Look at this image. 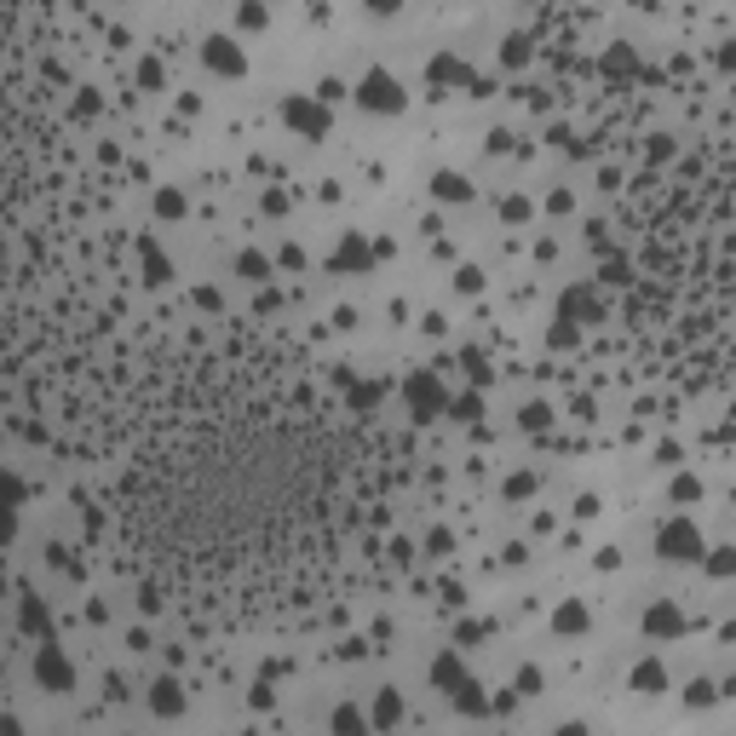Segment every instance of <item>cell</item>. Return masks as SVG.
<instances>
[{
    "mask_svg": "<svg viewBox=\"0 0 736 736\" xmlns=\"http://www.w3.org/2000/svg\"><path fill=\"white\" fill-rule=\"evenodd\" d=\"M351 98H357V110L363 115H380V121H391V115H403L414 104V87L397 75L391 64H368L357 81H351Z\"/></svg>",
    "mask_w": 736,
    "mask_h": 736,
    "instance_id": "6da1fadb",
    "label": "cell"
},
{
    "mask_svg": "<svg viewBox=\"0 0 736 736\" xmlns=\"http://www.w3.org/2000/svg\"><path fill=\"white\" fill-rule=\"evenodd\" d=\"M650 547H656V558H667V564H702L708 535H702V524L679 506V512H667L662 524L650 529Z\"/></svg>",
    "mask_w": 736,
    "mask_h": 736,
    "instance_id": "7a4b0ae2",
    "label": "cell"
},
{
    "mask_svg": "<svg viewBox=\"0 0 736 736\" xmlns=\"http://www.w3.org/2000/svg\"><path fill=\"white\" fill-rule=\"evenodd\" d=\"M276 121L294 138H328V127H334V115H328V104H322L317 92H288L276 104Z\"/></svg>",
    "mask_w": 736,
    "mask_h": 736,
    "instance_id": "3957f363",
    "label": "cell"
},
{
    "mask_svg": "<svg viewBox=\"0 0 736 736\" xmlns=\"http://www.w3.org/2000/svg\"><path fill=\"white\" fill-rule=\"evenodd\" d=\"M403 403H409L414 420H432V414H449V380L437 368H414L403 380Z\"/></svg>",
    "mask_w": 736,
    "mask_h": 736,
    "instance_id": "277c9868",
    "label": "cell"
},
{
    "mask_svg": "<svg viewBox=\"0 0 736 736\" xmlns=\"http://www.w3.org/2000/svg\"><path fill=\"white\" fill-rule=\"evenodd\" d=\"M196 58H202V69L219 75V81H242V75H248V46L236 41V35H207Z\"/></svg>",
    "mask_w": 736,
    "mask_h": 736,
    "instance_id": "5b68a950",
    "label": "cell"
},
{
    "mask_svg": "<svg viewBox=\"0 0 736 736\" xmlns=\"http://www.w3.org/2000/svg\"><path fill=\"white\" fill-rule=\"evenodd\" d=\"M144 708H150V719H161V725H173V719H184V713H190V690H184V679L173 673V667L150 679V690H144Z\"/></svg>",
    "mask_w": 736,
    "mask_h": 736,
    "instance_id": "8992f818",
    "label": "cell"
},
{
    "mask_svg": "<svg viewBox=\"0 0 736 736\" xmlns=\"http://www.w3.org/2000/svg\"><path fill=\"white\" fill-rule=\"evenodd\" d=\"M639 627H644V639L673 644V639H685V633H690V616H685V604H679V598H650V604H644V616H639Z\"/></svg>",
    "mask_w": 736,
    "mask_h": 736,
    "instance_id": "52a82bcc",
    "label": "cell"
},
{
    "mask_svg": "<svg viewBox=\"0 0 736 736\" xmlns=\"http://www.w3.org/2000/svg\"><path fill=\"white\" fill-rule=\"evenodd\" d=\"M328 271L334 276H368L374 271V248H368L363 230H340L334 248H328Z\"/></svg>",
    "mask_w": 736,
    "mask_h": 736,
    "instance_id": "ba28073f",
    "label": "cell"
},
{
    "mask_svg": "<svg viewBox=\"0 0 736 736\" xmlns=\"http://www.w3.org/2000/svg\"><path fill=\"white\" fill-rule=\"evenodd\" d=\"M35 685H46L52 696H75V662L58 650V639H41L35 650Z\"/></svg>",
    "mask_w": 736,
    "mask_h": 736,
    "instance_id": "9c48e42d",
    "label": "cell"
},
{
    "mask_svg": "<svg viewBox=\"0 0 736 736\" xmlns=\"http://www.w3.org/2000/svg\"><path fill=\"white\" fill-rule=\"evenodd\" d=\"M547 627H552V639H587V633H593L598 627V616H593V604H587V598H558V604H552V616H547Z\"/></svg>",
    "mask_w": 736,
    "mask_h": 736,
    "instance_id": "30bf717a",
    "label": "cell"
},
{
    "mask_svg": "<svg viewBox=\"0 0 736 736\" xmlns=\"http://www.w3.org/2000/svg\"><path fill=\"white\" fill-rule=\"evenodd\" d=\"M466 673H472V667H466V656H460V644H437L432 662H426V685H432L437 696H449Z\"/></svg>",
    "mask_w": 736,
    "mask_h": 736,
    "instance_id": "8fae6325",
    "label": "cell"
},
{
    "mask_svg": "<svg viewBox=\"0 0 736 736\" xmlns=\"http://www.w3.org/2000/svg\"><path fill=\"white\" fill-rule=\"evenodd\" d=\"M627 690H633V696H644V702H650V696H667V690H673V673H667L662 656H639V662H633V673H627Z\"/></svg>",
    "mask_w": 736,
    "mask_h": 736,
    "instance_id": "7c38bea8",
    "label": "cell"
},
{
    "mask_svg": "<svg viewBox=\"0 0 736 736\" xmlns=\"http://www.w3.org/2000/svg\"><path fill=\"white\" fill-rule=\"evenodd\" d=\"M230 276H242V282H253V288H265L276 276V253H265V248H236L230 253Z\"/></svg>",
    "mask_w": 736,
    "mask_h": 736,
    "instance_id": "4fadbf2b",
    "label": "cell"
},
{
    "mask_svg": "<svg viewBox=\"0 0 736 736\" xmlns=\"http://www.w3.org/2000/svg\"><path fill=\"white\" fill-rule=\"evenodd\" d=\"M368 719H374V731H397V725H409L414 713L403 702V690H374V702H368Z\"/></svg>",
    "mask_w": 736,
    "mask_h": 736,
    "instance_id": "5bb4252c",
    "label": "cell"
},
{
    "mask_svg": "<svg viewBox=\"0 0 736 736\" xmlns=\"http://www.w3.org/2000/svg\"><path fill=\"white\" fill-rule=\"evenodd\" d=\"M432 202L466 207V202H478V184L466 179V173H455V167H443V173H432Z\"/></svg>",
    "mask_w": 736,
    "mask_h": 736,
    "instance_id": "9a60e30c",
    "label": "cell"
},
{
    "mask_svg": "<svg viewBox=\"0 0 736 736\" xmlns=\"http://www.w3.org/2000/svg\"><path fill=\"white\" fill-rule=\"evenodd\" d=\"M230 29L236 35H265L271 29V0H230Z\"/></svg>",
    "mask_w": 736,
    "mask_h": 736,
    "instance_id": "2e32d148",
    "label": "cell"
},
{
    "mask_svg": "<svg viewBox=\"0 0 736 736\" xmlns=\"http://www.w3.org/2000/svg\"><path fill=\"white\" fill-rule=\"evenodd\" d=\"M150 213H156L161 225H184V213H190V196H184V184H156V196H150Z\"/></svg>",
    "mask_w": 736,
    "mask_h": 736,
    "instance_id": "e0dca14e",
    "label": "cell"
},
{
    "mask_svg": "<svg viewBox=\"0 0 736 736\" xmlns=\"http://www.w3.org/2000/svg\"><path fill=\"white\" fill-rule=\"evenodd\" d=\"M449 702H455V713H466V719H489V696H483L478 673H466V679L449 690Z\"/></svg>",
    "mask_w": 736,
    "mask_h": 736,
    "instance_id": "ac0fdd59",
    "label": "cell"
},
{
    "mask_svg": "<svg viewBox=\"0 0 736 736\" xmlns=\"http://www.w3.org/2000/svg\"><path fill=\"white\" fill-rule=\"evenodd\" d=\"M702 495H708V483H702V472H690V466H673V478H667V501L673 506H696L702 501Z\"/></svg>",
    "mask_w": 736,
    "mask_h": 736,
    "instance_id": "d6986e66",
    "label": "cell"
},
{
    "mask_svg": "<svg viewBox=\"0 0 736 736\" xmlns=\"http://www.w3.org/2000/svg\"><path fill=\"white\" fill-rule=\"evenodd\" d=\"M696 570L708 575V581H736V541H713Z\"/></svg>",
    "mask_w": 736,
    "mask_h": 736,
    "instance_id": "ffe728a7",
    "label": "cell"
},
{
    "mask_svg": "<svg viewBox=\"0 0 736 736\" xmlns=\"http://www.w3.org/2000/svg\"><path fill=\"white\" fill-rule=\"evenodd\" d=\"M495 213H501L512 230H529L535 225V196H529V190H506L501 202H495Z\"/></svg>",
    "mask_w": 736,
    "mask_h": 736,
    "instance_id": "44dd1931",
    "label": "cell"
},
{
    "mask_svg": "<svg viewBox=\"0 0 736 736\" xmlns=\"http://www.w3.org/2000/svg\"><path fill=\"white\" fill-rule=\"evenodd\" d=\"M679 696H685V708H690V713H702V708H713V702H725V690H719V679H708V673H696V679H685V685H679Z\"/></svg>",
    "mask_w": 736,
    "mask_h": 736,
    "instance_id": "7402d4cb",
    "label": "cell"
},
{
    "mask_svg": "<svg viewBox=\"0 0 736 736\" xmlns=\"http://www.w3.org/2000/svg\"><path fill=\"white\" fill-rule=\"evenodd\" d=\"M506 685L518 690V696H547V690H552V685H547V667H541V662H518Z\"/></svg>",
    "mask_w": 736,
    "mask_h": 736,
    "instance_id": "603a6c76",
    "label": "cell"
},
{
    "mask_svg": "<svg viewBox=\"0 0 736 736\" xmlns=\"http://www.w3.org/2000/svg\"><path fill=\"white\" fill-rule=\"evenodd\" d=\"M322 725L328 731H374V719H368V708H351V702H340V708L322 713Z\"/></svg>",
    "mask_w": 736,
    "mask_h": 736,
    "instance_id": "cb8c5ba5",
    "label": "cell"
},
{
    "mask_svg": "<svg viewBox=\"0 0 736 736\" xmlns=\"http://www.w3.org/2000/svg\"><path fill=\"white\" fill-rule=\"evenodd\" d=\"M535 489H541L535 472H506V478H501V501L506 506H524V501H535Z\"/></svg>",
    "mask_w": 736,
    "mask_h": 736,
    "instance_id": "d4e9b609",
    "label": "cell"
},
{
    "mask_svg": "<svg viewBox=\"0 0 736 736\" xmlns=\"http://www.w3.org/2000/svg\"><path fill=\"white\" fill-rule=\"evenodd\" d=\"M483 639H495V621H478V616H460L455 621V644H460V650H478Z\"/></svg>",
    "mask_w": 736,
    "mask_h": 736,
    "instance_id": "484cf974",
    "label": "cell"
},
{
    "mask_svg": "<svg viewBox=\"0 0 736 736\" xmlns=\"http://www.w3.org/2000/svg\"><path fill=\"white\" fill-rule=\"evenodd\" d=\"M420 547H426V558H455V552H460V535L449 524H437V529H426V541H420Z\"/></svg>",
    "mask_w": 736,
    "mask_h": 736,
    "instance_id": "4316f807",
    "label": "cell"
},
{
    "mask_svg": "<svg viewBox=\"0 0 736 736\" xmlns=\"http://www.w3.org/2000/svg\"><path fill=\"white\" fill-rule=\"evenodd\" d=\"M133 81L144 92H161V87H167V69H161V58H138V64H133Z\"/></svg>",
    "mask_w": 736,
    "mask_h": 736,
    "instance_id": "83f0119b",
    "label": "cell"
},
{
    "mask_svg": "<svg viewBox=\"0 0 736 736\" xmlns=\"http://www.w3.org/2000/svg\"><path fill=\"white\" fill-rule=\"evenodd\" d=\"M541 207H547L552 219H570V213H575V190H570V184H552L547 196H541Z\"/></svg>",
    "mask_w": 736,
    "mask_h": 736,
    "instance_id": "f1b7e54d",
    "label": "cell"
},
{
    "mask_svg": "<svg viewBox=\"0 0 736 736\" xmlns=\"http://www.w3.org/2000/svg\"><path fill=\"white\" fill-rule=\"evenodd\" d=\"M121 650H127V656H150V650H156V633H150V627H127V633H121Z\"/></svg>",
    "mask_w": 736,
    "mask_h": 736,
    "instance_id": "f546056e",
    "label": "cell"
},
{
    "mask_svg": "<svg viewBox=\"0 0 736 736\" xmlns=\"http://www.w3.org/2000/svg\"><path fill=\"white\" fill-rule=\"evenodd\" d=\"M305 265H311V259H305V248H299V242H276V271H305Z\"/></svg>",
    "mask_w": 736,
    "mask_h": 736,
    "instance_id": "4dcf8cb0",
    "label": "cell"
},
{
    "mask_svg": "<svg viewBox=\"0 0 736 736\" xmlns=\"http://www.w3.org/2000/svg\"><path fill=\"white\" fill-rule=\"evenodd\" d=\"M685 460H690V449L679 443V437H662V443H656V466L673 472V466H685Z\"/></svg>",
    "mask_w": 736,
    "mask_h": 736,
    "instance_id": "1f68e13d",
    "label": "cell"
},
{
    "mask_svg": "<svg viewBox=\"0 0 736 736\" xmlns=\"http://www.w3.org/2000/svg\"><path fill=\"white\" fill-rule=\"evenodd\" d=\"M317 98H322V104H345V98H351V81H345V75H322Z\"/></svg>",
    "mask_w": 736,
    "mask_h": 736,
    "instance_id": "d6a6232c",
    "label": "cell"
},
{
    "mask_svg": "<svg viewBox=\"0 0 736 736\" xmlns=\"http://www.w3.org/2000/svg\"><path fill=\"white\" fill-rule=\"evenodd\" d=\"M127 696H133V679H127L121 667H110V673H104V702H127Z\"/></svg>",
    "mask_w": 736,
    "mask_h": 736,
    "instance_id": "836d02e7",
    "label": "cell"
},
{
    "mask_svg": "<svg viewBox=\"0 0 736 736\" xmlns=\"http://www.w3.org/2000/svg\"><path fill=\"white\" fill-rule=\"evenodd\" d=\"M529 535H535V541L558 535V512H547V506H541V512H529Z\"/></svg>",
    "mask_w": 736,
    "mask_h": 736,
    "instance_id": "e575fe53",
    "label": "cell"
},
{
    "mask_svg": "<svg viewBox=\"0 0 736 736\" xmlns=\"http://www.w3.org/2000/svg\"><path fill=\"white\" fill-rule=\"evenodd\" d=\"M81 616H87V627H110V604H104V598H87Z\"/></svg>",
    "mask_w": 736,
    "mask_h": 736,
    "instance_id": "d590c367",
    "label": "cell"
},
{
    "mask_svg": "<svg viewBox=\"0 0 736 736\" xmlns=\"http://www.w3.org/2000/svg\"><path fill=\"white\" fill-rule=\"evenodd\" d=\"M403 6H409V0H363V12H368V18H397Z\"/></svg>",
    "mask_w": 736,
    "mask_h": 736,
    "instance_id": "8d00e7d4",
    "label": "cell"
},
{
    "mask_svg": "<svg viewBox=\"0 0 736 736\" xmlns=\"http://www.w3.org/2000/svg\"><path fill=\"white\" fill-rule=\"evenodd\" d=\"M161 662H167V667H173V673H179V667L190 662V656H184V644H167V650H161Z\"/></svg>",
    "mask_w": 736,
    "mask_h": 736,
    "instance_id": "74e56055",
    "label": "cell"
},
{
    "mask_svg": "<svg viewBox=\"0 0 736 736\" xmlns=\"http://www.w3.org/2000/svg\"><path fill=\"white\" fill-rule=\"evenodd\" d=\"M719 690H725V696L736 702V673H725V679H719Z\"/></svg>",
    "mask_w": 736,
    "mask_h": 736,
    "instance_id": "f35d334b",
    "label": "cell"
}]
</instances>
